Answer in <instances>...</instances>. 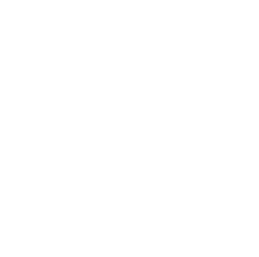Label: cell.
Wrapping results in <instances>:
<instances>
[]
</instances>
